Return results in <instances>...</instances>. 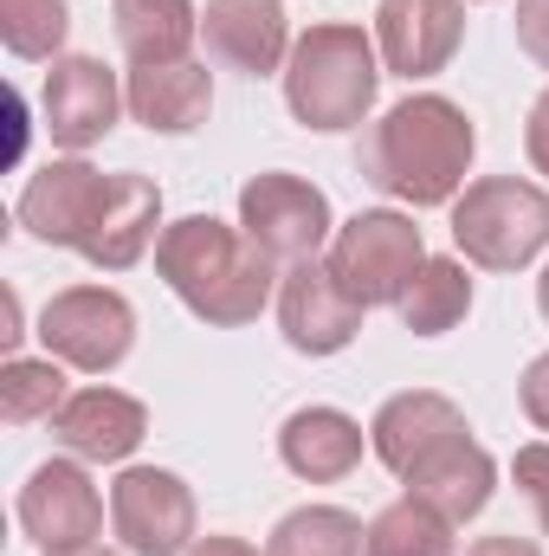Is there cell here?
<instances>
[{
	"mask_svg": "<svg viewBox=\"0 0 549 556\" xmlns=\"http://www.w3.org/2000/svg\"><path fill=\"white\" fill-rule=\"evenodd\" d=\"M472 155H478L472 117L452 98L420 91V98H401L369 130V142H362V175L382 194L408 201V207H446V201H459Z\"/></svg>",
	"mask_w": 549,
	"mask_h": 556,
	"instance_id": "1",
	"label": "cell"
},
{
	"mask_svg": "<svg viewBox=\"0 0 549 556\" xmlns=\"http://www.w3.org/2000/svg\"><path fill=\"white\" fill-rule=\"evenodd\" d=\"M155 273L168 278V291L201 324H220V330L253 324L272 298V260L246 240V227H227L214 214H188V220L162 227Z\"/></svg>",
	"mask_w": 549,
	"mask_h": 556,
	"instance_id": "2",
	"label": "cell"
},
{
	"mask_svg": "<svg viewBox=\"0 0 549 556\" xmlns=\"http://www.w3.org/2000/svg\"><path fill=\"white\" fill-rule=\"evenodd\" d=\"M382 59L362 26H310L284 59V104L304 130H356L375 111Z\"/></svg>",
	"mask_w": 549,
	"mask_h": 556,
	"instance_id": "3",
	"label": "cell"
},
{
	"mask_svg": "<svg viewBox=\"0 0 549 556\" xmlns=\"http://www.w3.org/2000/svg\"><path fill=\"white\" fill-rule=\"evenodd\" d=\"M452 247L485 273H518L549 247V194L524 175H485L452 201Z\"/></svg>",
	"mask_w": 549,
	"mask_h": 556,
	"instance_id": "4",
	"label": "cell"
},
{
	"mask_svg": "<svg viewBox=\"0 0 549 556\" xmlns=\"http://www.w3.org/2000/svg\"><path fill=\"white\" fill-rule=\"evenodd\" d=\"M323 266L336 273V285H343L362 311H369V304H401V291L413 285V273L426 266V240H420V227H413L408 214L369 207V214H356V220L336 227Z\"/></svg>",
	"mask_w": 549,
	"mask_h": 556,
	"instance_id": "5",
	"label": "cell"
},
{
	"mask_svg": "<svg viewBox=\"0 0 549 556\" xmlns=\"http://www.w3.org/2000/svg\"><path fill=\"white\" fill-rule=\"evenodd\" d=\"M39 337H46L52 363L85 369V376H111L137 343V311L111 285H72V291H52Z\"/></svg>",
	"mask_w": 549,
	"mask_h": 556,
	"instance_id": "6",
	"label": "cell"
},
{
	"mask_svg": "<svg viewBox=\"0 0 549 556\" xmlns=\"http://www.w3.org/2000/svg\"><path fill=\"white\" fill-rule=\"evenodd\" d=\"M240 227L272 266H310L330 247V194L304 175H253L240 188Z\"/></svg>",
	"mask_w": 549,
	"mask_h": 556,
	"instance_id": "7",
	"label": "cell"
},
{
	"mask_svg": "<svg viewBox=\"0 0 549 556\" xmlns=\"http://www.w3.org/2000/svg\"><path fill=\"white\" fill-rule=\"evenodd\" d=\"M111 525L130 556H188L201 544L194 538V525H201L194 492L162 466H130L111 485Z\"/></svg>",
	"mask_w": 549,
	"mask_h": 556,
	"instance_id": "8",
	"label": "cell"
},
{
	"mask_svg": "<svg viewBox=\"0 0 549 556\" xmlns=\"http://www.w3.org/2000/svg\"><path fill=\"white\" fill-rule=\"evenodd\" d=\"M104 201H111V175H98L91 162L65 155V162H46L26 188H20V227L46 247H72L85 253V240L98 233L104 220Z\"/></svg>",
	"mask_w": 549,
	"mask_h": 556,
	"instance_id": "9",
	"label": "cell"
},
{
	"mask_svg": "<svg viewBox=\"0 0 549 556\" xmlns=\"http://www.w3.org/2000/svg\"><path fill=\"white\" fill-rule=\"evenodd\" d=\"M20 531L46 556L85 551L104 531V498L91 485V472L78 459H46L26 485H20Z\"/></svg>",
	"mask_w": 549,
	"mask_h": 556,
	"instance_id": "10",
	"label": "cell"
},
{
	"mask_svg": "<svg viewBox=\"0 0 549 556\" xmlns=\"http://www.w3.org/2000/svg\"><path fill=\"white\" fill-rule=\"evenodd\" d=\"M39 111H46V137L59 149H91L117 130V111H124V91H117V72L104 59H52L46 72V91H39Z\"/></svg>",
	"mask_w": 549,
	"mask_h": 556,
	"instance_id": "11",
	"label": "cell"
},
{
	"mask_svg": "<svg viewBox=\"0 0 549 556\" xmlns=\"http://www.w3.org/2000/svg\"><path fill=\"white\" fill-rule=\"evenodd\" d=\"M459 39H465V0H382L375 7V52L408 85L446 72Z\"/></svg>",
	"mask_w": 549,
	"mask_h": 556,
	"instance_id": "12",
	"label": "cell"
},
{
	"mask_svg": "<svg viewBox=\"0 0 549 556\" xmlns=\"http://www.w3.org/2000/svg\"><path fill=\"white\" fill-rule=\"evenodd\" d=\"M278 324H284V343L304 350V356H336L356 343L362 330V304L336 285L330 266H291L278 285Z\"/></svg>",
	"mask_w": 549,
	"mask_h": 556,
	"instance_id": "13",
	"label": "cell"
},
{
	"mask_svg": "<svg viewBox=\"0 0 549 556\" xmlns=\"http://www.w3.org/2000/svg\"><path fill=\"white\" fill-rule=\"evenodd\" d=\"M401 485H408V498L433 505L446 525H465V518H478V511L491 505L498 459H491L472 433H452V440H439L426 459H413L408 472H401Z\"/></svg>",
	"mask_w": 549,
	"mask_h": 556,
	"instance_id": "14",
	"label": "cell"
},
{
	"mask_svg": "<svg viewBox=\"0 0 549 556\" xmlns=\"http://www.w3.org/2000/svg\"><path fill=\"white\" fill-rule=\"evenodd\" d=\"M201 33H207V52L227 72H246V78L284 72V59H291L284 0H207Z\"/></svg>",
	"mask_w": 549,
	"mask_h": 556,
	"instance_id": "15",
	"label": "cell"
},
{
	"mask_svg": "<svg viewBox=\"0 0 549 556\" xmlns=\"http://www.w3.org/2000/svg\"><path fill=\"white\" fill-rule=\"evenodd\" d=\"M52 433L72 459H98V466H117L130 459L149 433V408L124 389H78L59 415H52Z\"/></svg>",
	"mask_w": 549,
	"mask_h": 556,
	"instance_id": "16",
	"label": "cell"
},
{
	"mask_svg": "<svg viewBox=\"0 0 549 556\" xmlns=\"http://www.w3.org/2000/svg\"><path fill=\"white\" fill-rule=\"evenodd\" d=\"M124 104H130V117H137L142 130L188 137V130H201L207 111H214V78H207V65H194V59L142 65V72H130Z\"/></svg>",
	"mask_w": 549,
	"mask_h": 556,
	"instance_id": "17",
	"label": "cell"
},
{
	"mask_svg": "<svg viewBox=\"0 0 549 556\" xmlns=\"http://www.w3.org/2000/svg\"><path fill=\"white\" fill-rule=\"evenodd\" d=\"M452 433H472L465 415H459V402H446V395H433V389H408V395H395V402H382V415L369 427V446H375V459L401 479L413 459H426L439 440H452Z\"/></svg>",
	"mask_w": 549,
	"mask_h": 556,
	"instance_id": "18",
	"label": "cell"
},
{
	"mask_svg": "<svg viewBox=\"0 0 549 556\" xmlns=\"http://www.w3.org/2000/svg\"><path fill=\"white\" fill-rule=\"evenodd\" d=\"M278 459L310 485H336L362 466V427L343 408H297L278 427Z\"/></svg>",
	"mask_w": 549,
	"mask_h": 556,
	"instance_id": "19",
	"label": "cell"
},
{
	"mask_svg": "<svg viewBox=\"0 0 549 556\" xmlns=\"http://www.w3.org/2000/svg\"><path fill=\"white\" fill-rule=\"evenodd\" d=\"M155 220H162V188L149 175H111V201L98 233L85 240V260L104 273H130L155 240Z\"/></svg>",
	"mask_w": 549,
	"mask_h": 556,
	"instance_id": "20",
	"label": "cell"
},
{
	"mask_svg": "<svg viewBox=\"0 0 549 556\" xmlns=\"http://www.w3.org/2000/svg\"><path fill=\"white\" fill-rule=\"evenodd\" d=\"M111 26H117V46L130 52V65H175L188 59V39L201 26L194 0H117L111 7Z\"/></svg>",
	"mask_w": 549,
	"mask_h": 556,
	"instance_id": "21",
	"label": "cell"
},
{
	"mask_svg": "<svg viewBox=\"0 0 549 556\" xmlns=\"http://www.w3.org/2000/svg\"><path fill=\"white\" fill-rule=\"evenodd\" d=\"M401 324H408L413 337H446L452 324H465V311H472V278L459 260H426L413 285L401 291Z\"/></svg>",
	"mask_w": 549,
	"mask_h": 556,
	"instance_id": "22",
	"label": "cell"
},
{
	"mask_svg": "<svg viewBox=\"0 0 549 556\" xmlns=\"http://www.w3.org/2000/svg\"><path fill=\"white\" fill-rule=\"evenodd\" d=\"M362 556H452V525L433 505H420V498H395L369 525Z\"/></svg>",
	"mask_w": 549,
	"mask_h": 556,
	"instance_id": "23",
	"label": "cell"
},
{
	"mask_svg": "<svg viewBox=\"0 0 549 556\" xmlns=\"http://www.w3.org/2000/svg\"><path fill=\"white\" fill-rule=\"evenodd\" d=\"M362 518L336 511V505H304L272 531L266 556H362Z\"/></svg>",
	"mask_w": 549,
	"mask_h": 556,
	"instance_id": "24",
	"label": "cell"
},
{
	"mask_svg": "<svg viewBox=\"0 0 549 556\" xmlns=\"http://www.w3.org/2000/svg\"><path fill=\"white\" fill-rule=\"evenodd\" d=\"M65 402H72V395H65V369H59L52 356H13V363L0 369V415L13 420V427L52 420Z\"/></svg>",
	"mask_w": 549,
	"mask_h": 556,
	"instance_id": "25",
	"label": "cell"
},
{
	"mask_svg": "<svg viewBox=\"0 0 549 556\" xmlns=\"http://www.w3.org/2000/svg\"><path fill=\"white\" fill-rule=\"evenodd\" d=\"M65 33H72L65 0H0V39L13 59H59Z\"/></svg>",
	"mask_w": 549,
	"mask_h": 556,
	"instance_id": "26",
	"label": "cell"
},
{
	"mask_svg": "<svg viewBox=\"0 0 549 556\" xmlns=\"http://www.w3.org/2000/svg\"><path fill=\"white\" fill-rule=\"evenodd\" d=\"M511 479H518V492L531 498V511H537V525H544L549 538V446H518V459H511Z\"/></svg>",
	"mask_w": 549,
	"mask_h": 556,
	"instance_id": "27",
	"label": "cell"
},
{
	"mask_svg": "<svg viewBox=\"0 0 549 556\" xmlns=\"http://www.w3.org/2000/svg\"><path fill=\"white\" fill-rule=\"evenodd\" d=\"M518 46L549 72V0H518Z\"/></svg>",
	"mask_w": 549,
	"mask_h": 556,
	"instance_id": "28",
	"label": "cell"
},
{
	"mask_svg": "<svg viewBox=\"0 0 549 556\" xmlns=\"http://www.w3.org/2000/svg\"><path fill=\"white\" fill-rule=\"evenodd\" d=\"M518 402H524L531 427H544V433H549V356H537V363L524 369V382H518Z\"/></svg>",
	"mask_w": 549,
	"mask_h": 556,
	"instance_id": "29",
	"label": "cell"
},
{
	"mask_svg": "<svg viewBox=\"0 0 549 556\" xmlns=\"http://www.w3.org/2000/svg\"><path fill=\"white\" fill-rule=\"evenodd\" d=\"M524 149H531V168L549 175V91L531 104V124H524Z\"/></svg>",
	"mask_w": 549,
	"mask_h": 556,
	"instance_id": "30",
	"label": "cell"
},
{
	"mask_svg": "<svg viewBox=\"0 0 549 556\" xmlns=\"http://www.w3.org/2000/svg\"><path fill=\"white\" fill-rule=\"evenodd\" d=\"M465 556H544L531 538H478Z\"/></svg>",
	"mask_w": 549,
	"mask_h": 556,
	"instance_id": "31",
	"label": "cell"
},
{
	"mask_svg": "<svg viewBox=\"0 0 549 556\" xmlns=\"http://www.w3.org/2000/svg\"><path fill=\"white\" fill-rule=\"evenodd\" d=\"M188 556H259V551H253L246 538H201Z\"/></svg>",
	"mask_w": 549,
	"mask_h": 556,
	"instance_id": "32",
	"label": "cell"
},
{
	"mask_svg": "<svg viewBox=\"0 0 549 556\" xmlns=\"http://www.w3.org/2000/svg\"><path fill=\"white\" fill-rule=\"evenodd\" d=\"M537 304H544V317H549V266H544V278H537Z\"/></svg>",
	"mask_w": 549,
	"mask_h": 556,
	"instance_id": "33",
	"label": "cell"
},
{
	"mask_svg": "<svg viewBox=\"0 0 549 556\" xmlns=\"http://www.w3.org/2000/svg\"><path fill=\"white\" fill-rule=\"evenodd\" d=\"M59 556H117V551H98V544H85V551H59Z\"/></svg>",
	"mask_w": 549,
	"mask_h": 556,
	"instance_id": "34",
	"label": "cell"
}]
</instances>
